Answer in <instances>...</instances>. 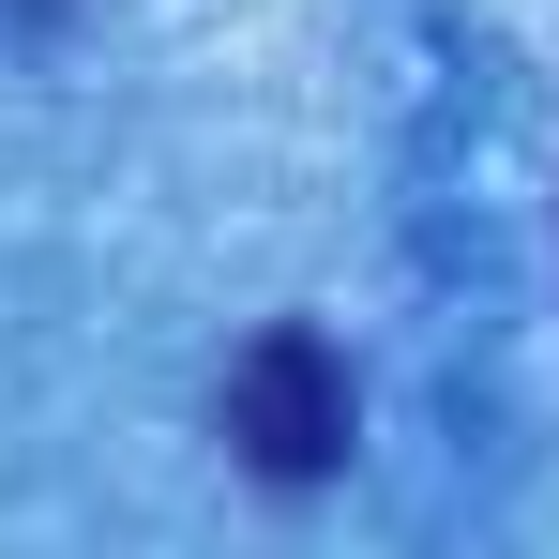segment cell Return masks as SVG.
Instances as JSON below:
<instances>
[{
  "mask_svg": "<svg viewBox=\"0 0 559 559\" xmlns=\"http://www.w3.org/2000/svg\"><path fill=\"white\" fill-rule=\"evenodd\" d=\"M212 424H227V454L258 468V484H333V468H348V439H364V408H348V364H333V333H302V318H273V333H258V348L227 364Z\"/></svg>",
  "mask_w": 559,
  "mask_h": 559,
  "instance_id": "6da1fadb",
  "label": "cell"
}]
</instances>
